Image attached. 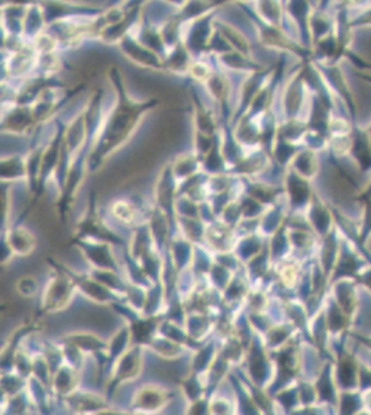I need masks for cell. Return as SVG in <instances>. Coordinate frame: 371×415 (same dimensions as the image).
<instances>
[{"instance_id": "obj_1", "label": "cell", "mask_w": 371, "mask_h": 415, "mask_svg": "<svg viewBox=\"0 0 371 415\" xmlns=\"http://www.w3.org/2000/svg\"><path fill=\"white\" fill-rule=\"evenodd\" d=\"M108 82L114 93L113 103L103 110L100 123L92 139L87 155V171L97 172L101 166L136 136L143 120L161 104L158 97H134L126 87L122 73L110 67Z\"/></svg>"}, {"instance_id": "obj_2", "label": "cell", "mask_w": 371, "mask_h": 415, "mask_svg": "<svg viewBox=\"0 0 371 415\" xmlns=\"http://www.w3.org/2000/svg\"><path fill=\"white\" fill-rule=\"evenodd\" d=\"M49 264L51 271L42 290L41 310L46 314H58L73 304L78 290L58 262L49 259Z\"/></svg>"}, {"instance_id": "obj_3", "label": "cell", "mask_w": 371, "mask_h": 415, "mask_svg": "<svg viewBox=\"0 0 371 415\" xmlns=\"http://www.w3.org/2000/svg\"><path fill=\"white\" fill-rule=\"evenodd\" d=\"M147 349L143 345L133 343L110 367L106 390L111 397L118 389L142 377L146 364Z\"/></svg>"}, {"instance_id": "obj_4", "label": "cell", "mask_w": 371, "mask_h": 415, "mask_svg": "<svg viewBox=\"0 0 371 415\" xmlns=\"http://www.w3.org/2000/svg\"><path fill=\"white\" fill-rule=\"evenodd\" d=\"M77 238H89V240H99L107 241L114 244L115 247L125 245L124 237L114 230V227L108 225L103 216L97 212L96 206V194L93 192L89 198V205L82 216L77 222L75 226Z\"/></svg>"}, {"instance_id": "obj_5", "label": "cell", "mask_w": 371, "mask_h": 415, "mask_svg": "<svg viewBox=\"0 0 371 415\" xmlns=\"http://www.w3.org/2000/svg\"><path fill=\"white\" fill-rule=\"evenodd\" d=\"M1 79L24 82L35 78L38 67V51L32 43H25L15 50H1Z\"/></svg>"}, {"instance_id": "obj_6", "label": "cell", "mask_w": 371, "mask_h": 415, "mask_svg": "<svg viewBox=\"0 0 371 415\" xmlns=\"http://www.w3.org/2000/svg\"><path fill=\"white\" fill-rule=\"evenodd\" d=\"M172 400L173 393L168 386L157 382H149L134 389L129 410L136 414H158L170 406Z\"/></svg>"}, {"instance_id": "obj_7", "label": "cell", "mask_w": 371, "mask_h": 415, "mask_svg": "<svg viewBox=\"0 0 371 415\" xmlns=\"http://www.w3.org/2000/svg\"><path fill=\"white\" fill-rule=\"evenodd\" d=\"M60 266L67 271V274L73 278L78 294L87 299L89 302L99 304V306H113L114 303L125 301L124 295L120 292L111 290L110 287L100 283L97 278H94L89 271H80L68 264H60Z\"/></svg>"}, {"instance_id": "obj_8", "label": "cell", "mask_w": 371, "mask_h": 415, "mask_svg": "<svg viewBox=\"0 0 371 415\" xmlns=\"http://www.w3.org/2000/svg\"><path fill=\"white\" fill-rule=\"evenodd\" d=\"M125 60L136 68L144 70L147 73L165 74L164 57L150 47L139 42L130 32L115 47Z\"/></svg>"}, {"instance_id": "obj_9", "label": "cell", "mask_w": 371, "mask_h": 415, "mask_svg": "<svg viewBox=\"0 0 371 415\" xmlns=\"http://www.w3.org/2000/svg\"><path fill=\"white\" fill-rule=\"evenodd\" d=\"M74 244L89 268H106L124 273L122 264L115 254L114 244L89 238H77Z\"/></svg>"}, {"instance_id": "obj_10", "label": "cell", "mask_w": 371, "mask_h": 415, "mask_svg": "<svg viewBox=\"0 0 371 415\" xmlns=\"http://www.w3.org/2000/svg\"><path fill=\"white\" fill-rule=\"evenodd\" d=\"M216 11H212L203 17L183 23L182 42L193 53L194 57L209 54V43L215 32Z\"/></svg>"}, {"instance_id": "obj_11", "label": "cell", "mask_w": 371, "mask_h": 415, "mask_svg": "<svg viewBox=\"0 0 371 415\" xmlns=\"http://www.w3.org/2000/svg\"><path fill=\"white\" fill-rule=\"evenodd\" d=\"M39 128L31 104H13L1 109L3 136L27 137Z\"/></svg>"}, {"instance_id": "obj_12", "label": "cell", "mask_w": 371, "mask_h": 415, "mask_svg": "<svg viewBox=\"0 0 371 415\" xmlns=\"http://www.w3.org/2000/svg\"><path fill=\"white\" fill-rule=\"evenodd\" d=\"M179 194V182L176 180L170 161L161 168L154 185V205L176 222L175 202Z\"/></svg>"}, {"instance_id": "obj_13", "label": "cell", "mask_w": 371, "mask_h": 415, "mask_svg": "<svg viewBox=\"0 0 371 415\" xmlns=\"http://www.w3.org/2000/svg\"><path fill=\"white\" fill-rule=\"evenodd\" d=\"M61 403L68 410V413L74 414H101L103 410L111 406L108 396L82 386L74 393L61 399Z\"/></svg>"}, {"instance_id": "obj_14", "label": "cell", "mask_w": 371, "mask_h": 415, "mask_svg": "<svg viewBox=\"0 0 371 415\" xmlns=\"http://www.w3.org/2000/svg\"><path fill=\"white\" fill-rule=\"evenodd\" d=\"M61 340H68L75 345L86 356L94 359L99 366H108L107 340H104L99 333L90 330H77L64 334Z\"/></svg>"}, {"instance_id": "obj_15", "label": "cell", "mask_w": 371, "mask_h": 415, "mask_svg": "<svg viewBox=\"0 0 371 415\" xmlns=\"http://www.w3.org/2000/svg\"><path fill=\"white\" fill-rule=\"evenodd\" d=\"M1 238L7 241L14 255L27 258L34 255L38 248V237L32 230L23 225H10L1 231Z\"/></svg>"}, {"instance_id": "obj_16", "label": "cell", "mask_w": 371, "mask_h": 415, "mask_svg": "<svg viewBox=\"0 0 371 415\" xmlns=\"http://www.w3.org/2000/svg\"><path fill=\"white\" fill-rule=\"evenodd\" d=\"M1 183L3 185H18L28 183L30 168L27 152H11L1 155Z\"/></svg>"}, {"instance_id": "obj_17", "label": "cell", "mask_w": 371, "mask_h": 415, "mask_svg": "<svg viewBox=\"0 0 371 415\" xmlns=\"http://www.w3.org/2000/svg\"><path fill=\"white\" fill-rule=\"evenodd\" d=\"M213 58L218 67L230 75L244 76L262 71V67L258 63L256 57L243 54L239 51L223 53L219 56H213Z\"/></svg>"}, {"instance_id": "obj_18", "label": "cell", "mask_w": 371, "mask_h": 415, "mask_svg": "<svg viewBox=\"0 0 371 415\" xmlns=\"http://www.w3.org/2000/svg\"><path fill=\"white\" fill-rule=\"evenodd\" d=\"M239 235L236 228L215 221L206 226L204 244L213 252H229L233 251L237 244Z\"/></svg>"}, {"instance_id": "obj_19", "label": "cell", "mask_w": 371, "mask_h": 415, "mask_svg": "<svg viewBox=\"0 0 371 415\" xmlns=\"http://www.w3.org/2000/svg\"><path fill=\"white\" fill-rule=\"evenodd\" d=\"M111 219L117 223L126 227L137 226L139 223L146 222L147 219L143 218V208L139 202H136L132 197L129 198H117L108 206Z\"/></svg>"}, {"instance_id": "obj_20", "label": "cell", "mask_w": 371, "mask_h": 415, "mask_svg": "<svg viewBox=\"0 0 371 415\" xmlns=\"http://www.w3.org/2000/svg\"><path fill=\"white\" fill-rule=\"evenodd\" d=\"M193 58H194L193 53L187 49V46L183 42L169 49L164 57L166 75L189 80V73H190Z\"/></svg>"}, {"instance_id": "obj_21", "label": "cell", "mask_w": 371, "mask_h": 415, "mask_svg": "<svg viewBox=\"0 0 371 415\" xmlns=\"http://www.w3.org/2000/svg\"><path fill=\"white\" fill-rule=\"evenodd\" d=\"M82 379V371L64 363L58 370L54 371L51 378L50 389L53 392V396L60 400L64 399L65 396L74 393L77 389L81 388Z\"/></svg>"}, {"instance_id": "obj_22", "label": "cell", "mask_w": 371, "mask_h": 415, "mask_svg": "<svg viewBox=\"0 0 371 415\" xmlns=\"http://www.w3.org/2000/svg\"><path fill=\"white\" fill-rule=\"evenodd\" d=\"M216 321L218 317L215 314L187 311L184 327L191 340L197 343H203L215 333Z\"/></svg>"}, {"instance_id": "obj_23", "label": "cell", "mask_w": 371, "mask_h": 415, "mask_svg": "<svg viewBox=\"0 0 371 415\" xmlns=\"http://www.w3.org/2000/svg\"><path fill=\"white\" fill-rule=\"evenodd\" d=\"M194 249H196V244L186 240L183 235H180L176 231L168 245L166 254L169 255L176 270L180 273V271L191 267L193 258H194Z\"/></svg>"}, {"instance_id": "obj_24", "label": "cell", "mask_w": 371, "mask_h": 415, "mask_svg": "<svg viewBox=\"0 0 371 415\" xmlns=\"http://www.w3.org/2000/svg\"><path fill=\"white\" fill-rule=\"evenodd\" d=\"M146 349H147V352L156 354L157 357L166 360V361L180 360L187 353H191V350L187 346L180 345V343H177L175 340H169V338H166L165 335H163L160 333L146 345Z\"/></svg>"}, {"instance_id": "obj_25", "label": "cell", "mask_w": 371, "mask_h": 415, "mask_svg": "<svg viewBox=\"0 0 371 415\" xmlns=\"http://www.w3.org/2000/svg\"><path fill=\"white\" fill-rule=\"evenodd\" d=\"M27 8L28 6L21 4H1V35L23 38V27Z\"/></svg>"}, {"instance_id": "obj_26", "label": "cell", "mask_w": 371, "mask_h": 415, "mask_svg": "<svg viewBox=\"0 0 371 415\" xmlns=\"http://www.w3.org/2000/svg\"><path fill=\"white\" fill-rule=\"evenodd\" d=\"M49 20L46 16V11L42 4H32L28 6L27 14L24 18V27H23V38L27 42L32 43L38 37L47 30Z\"/></svg>"}, {"instance_id": "obj_27", "label": "cell", "mask_w": 371, "mask_h": 415, "mask_svg": "<svg viewBox=\"0 0 371 415\" xmlns=\"http://www.w3.org/2000/svg\"><path fill=\"white\" fill-rule=\"evenodd\" d=\"M219 354V343L213 340L203 342L197 349L190 353V371L206 374L212 367Z\"/></svg>"}, {"instance_id": "obj_28", "label": "cell", "mask_w": 371, "mask_h": 415, "mask_svg": "<svg viewBox=\"0 0 371 415\" xmlns=\"http://www.w3.org/2000/svg\"><path fill=\"white\" fill-rule=\"evenodd\" d=\"M170 165H172V172L179 183L190 179L191 176L203 171L201 161L191 150L177 154L173 159H170Z\"/></svg>"}, {"instance_id": "obj_29", "label": "cell", "mask_w": 371, "mask_h": 415, "mask_svg": "<svg viewBox=\"0 0 371 415\" xmlns=\"http://www.w3.org/2000/svg\"><path fill=\"white\" fill-rule=\"evenodd\" d=\"M133 345V335L129 323L126 321L121 327H118L113 335L107 340V356H108V367L125 353Z\"/></svg>"}, {"instance_id": "obj_30", "label": "cell", "mask_w": 371, "mask_h": 415, "mask_svg": "<svg viewBox=\"0 0 371 415\" xmlns=\"http://www.w3.org/2000/svg\"><path fill=\"white\" fill-rule=\"evenodd\" d=\"M209 409H210V414H237V404H236L232 383H230L229 393L223 392V383H222L215 392L209 395Z\"/></svg>"}, {"instance_id": "obj_31", "label": "cell", "mask_w": 371, "mask_h": 415, "mask_svg": "<svg viewBox=\"0 0 371 415\" xmlns=\"http://www.w3.org/2000/svg\"><path fill=\"white\" fill-rule=\"evenodd\" d=\"M206 226L199 218H176V231L194 244H204Z\"/></svg>"}, {"instance_id": "obj_32", "label": "cell", "mask_w": 371, "mask_h": 415, "mask_svg": "<svg viewBox=\"0 0 371 415\" xmlns=\"http://www.w3.org/2000/svg\"><path fill=\"white\" fill-rule=\"evenodd\" d=\"M262 237L263 235L259 233L239 237L233 252L239 256V259L243 262V264L249 262L253 256H256L265 248Z\"/></svg>"}, {"instance_id": "obj_33", "label": "cell", "mask_w": 371, "mask_h": 415, "mask_svg": "<svg viewBox=\"0 0 371 415\" xmlns=\"http://www.w3.org/2000/svg\"><path fill=\"white\" fill-rule=\"evenodd\" d=\"M234 275H236L234 271H232L230 268L225 267L223 264L215 262V264H212V267H210V270H209V273H208L206 277H208L209 285L213 290H216L218 292L222 294L229 287V284L232 283V280L234 278Z\"/></svg>"}, {"instance_id": "obj_34", "label": "cell", "mask_w": 371, "mask_h": 415, "mask_svg": "<svg viewBox=\"0 0 371 415\" xmlns=\"http://www.w3.org/2000/svg\"><path fill=\"white\" fill-rule=\"evenodd\" d=\"M27 389V378L15 371L1 373V397L15 396Z\"/></svg>"}, {"instance_id": "obj_35", "label": "cell", "mask_w": 371, "mask_h": 415, "mask_svg": "<svg viewBox=\"0 0 371 415\" xmlns=\"http://www.w3.org/2000/svg\"><path fill=\"white\" fill-rule=\"evenodd\" d=\"M14 291L20 298L31 301V299L37 298L41 291L39 280L34 274H24L15 281Z\"/></svg>"}, {"instance_id": "obj_36", "label": "cell", "mask_w": 371, "mask_h": 415, "mask_svg": "<svg viewBox=\"0 0 371 415\" xmlns=\"http://www.w3.org/2000/svg\"><path fill=\"white\" fill-rule=\"evenodd\" d=\"M200 211H201V202L194 201L193 198L187 195L177 194L176 202H175V213L176 218H200Z\"/></svg>"}, {"instance_id": "obj_37", "label": "cell", "mask_w": 371, "mask_h": 415, "mask_svg": "<svg viewBox=\"0 0 371 415\" xmlns=\"http://www.w3.org/2000/svg\"><path fill=\"white\" fill-rule=\"evenodd\" d=\"M240 198V197H239ZM234 199L232 201L219 215L218 221H220L222 223L227 225V226L236 227L239 226V223L244 219L243 216V209H241V204H240V199Z\"/></svg>"}]
</instances>
